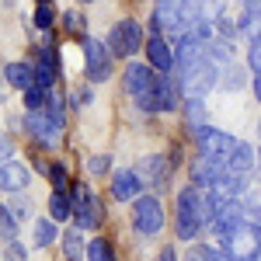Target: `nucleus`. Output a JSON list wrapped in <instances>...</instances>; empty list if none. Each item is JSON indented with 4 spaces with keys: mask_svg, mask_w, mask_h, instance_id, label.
Wrapping results in <instances>:
<instances>
[{
    "mask_svg": "<svg viewBox=\"0 0 261 261\" xmlns=\"http://www.w3.org/2000/svg\"><path fill=\"white\" fill-rule=\"evenodd\" d=\"M73 213H77V205H73L70 188H66V192H56V188H53V195H49V216L56 223H63V220H70Z\"/></svg>",
    "mask_w": 261,
    "mask_h": 261,
    "instance_id": "393cba45",
    "label": "nucleus"
},
{
    "mask_svg": "<svg viewBox=\"0 0 261 261\" xmlns=\"http://www.w3.org/2000/svg\"><path fill=\"white\" fill-rule=\"evenodd\" d=\"M181 122H185L188 133H199L202 125H209L205 101H202V98H185V101H181Z\"/></svg>",
    "mask_w": 261,
    "mask_h": 261,
    "instance_id": "aec40b11",
    "label": "nucleus"
},
{
    "mask_svg": "<svg viewBox=\"0 0 261 261\" xmlns=\"http://www.w3.org/2000/svg\"><path fill=\"white\" fill-rule=\"evenodd\" d=\"M108 49L115 53V60H133L136 53H143V45H146V32H143V24L136 18H122L112 24V32H108Z\"/></svg>",
    "mask_w": 261,
    "mask_h": 261,
    "instance_id": "6e6552de",
    "label": "nucleus"
},
{
    "mask_svg": "<svg viewBox=\"0 0 261 261\" xmlns=\"http://www.w3.org/2000/svg\"><path fill=\"white\" fill-rule=\"evenodd\" d=\"M63 125H66V119L56 115L53 108H28L24 112V129H28L32 143H39L42 150H56L63 143Z\"/></svg>",
    "mask_w": 261,
    "mask_h": 261,
    "instance_id": "39448f33",
    "label": "nucleus"
},
{
    "mask_svg": "<svg viewBox=\"0 0 261 261\" xmlns=\"http://www.w3.org/2000/svg\"><path fill=\"white\" fill-rule=\"evenodd\" d=\"M251 91H254V98L261 101V70H258V73H251Z\"/></svg>",
    "mask_w": 261,
    "mask_h": 261,
    "instance_id": "58836bf2",
    "label": "nucleus"
},
{
    "mask_svg": "<svg viewBox=\"0 0 261 261\" xmlns=\"http://www.w3.org/2000/svg\"><path fill=\"white\" fill-rule=\"evenodd\" d=\"M136 171H140V178L146 181V185L164 188V185L171 181V174H174V161H171V157H164V153H146V157H140Z\"/></svg>",
    "mask_w": 261,
    "mask_h": 261,
    "instance_id": "4468645a",
    "label": "nucleus"
},
{
    "mask_svg": "<svg viewBox=\"0 0 261 261\" xmlns=\"http://www.w3.org/2000/svg\"><path fill=\"white\" fill-rule=\"evenodd\" d=\"M4 84L7 87H14V91H32L35 84H39V77H35V63H28V60H14V63H7L4 66Z\"/></svg>",
    "mask_w": 261,
    "mask_h": 261,
    "instance_id": "f3484780",
    "label": "nucleus"
},
{
    "mask_svg": "<svg viewBox=\"0 0 261 261\" xmlns=\"http://www.w3.org/2000/svg\"><path fill=\"white\" fill-rule=\"evenodd\" d=\"M87 261H115V247H112V241H105V237L87 241Z\"/></svg>",
    "mask_w": 261,
    "mask_h": 261,
    "instance_id": "bb28decb",
    "label": "nucleus"
},
{
    "mask_svg": "<svg viewBox=\"0 0 261 261\" xmlns=\"http://www.w3.org/2000/svg\"><path fill=\"white\" fill-rule=\"evenodd\" d=\"M205 14L199 0H164V4H153V14H150V32H161V35H171V39H181L188 35L199 18Z\"/></svg>",
    "mask_w": 261,
    "mask_h": 261,
    "instance_id": "f03ea898",
    "label": "nucleus"
},
{
    "mask_svg": "<svg viewBox=\"0 0 261 261\" xmlns=\"http://www.w3.org/2000/svg\"><path fill=\"white\" fill-rule=\"evenodd\" d=\"M63 233H60V226H56V220L53 216H42V220L32 223V241H35V247H49V244H56Z\"/></svg>",
    "mask_w": 261,
    "mask_h": 261,
    "instance_id": "5701e85b",
    "label": "nucleus"
},
{
    "mask_svg": "<svg viewBox=\"0 0 261 261\" xmlns=\"http://www.w3.org/2000/svg\"><path fill=\"white\" fill-rule=\"evenodd\" d=\"M244 11H247V14H258V18H261V0H244Z\"/></svg>",
    "mask_w": 261,
    "mask_h": 261,
    "instance_id": "4c0bfd02",
    "label": "nucleus"
},
{
    "mask_svg": "<svg viewBox=\"0 0 261 261\" xmlns=\"http://www.w3.org/2000/svg\"><path fill=\"white\" fill-rule=\"evenodd\" d=\"M35 4H53V0H35Z\"/></svg>",
    "mask_w": 261,
    "mask_h": 261,
    "instance_id": "a18cd8bd",
    "label": "nucleus"
},
{
    "mask_svg": "<svg viewBox=\"0 0 261 261\" xmlns=\"http://www.w3.org/2000/svg\"><path fill=\"white\" fill-rule=\"evenodd\" d=\"M153 4H164V0H153Z\"/></svg>",
    "mask_w": 261,
    "mask_h": 261,
    "instance_id": "49530a36",
    "label": "nucleus"
},
{
    "mask_svg": "<svg viewBox=\"0 0 261 261\" xmlns=\"http://www.w3.org/2000/svg\"><path fill=\"white\" fill-rule=\"evenodd\" d=\"M0 233H4V244H7V241H18V216H14V209H11V205H4V209H0Z\"/></svg>",
    "mask_w": 261,
    "mask_h": 261,
    "instance_id": "c756f323",
    "label": "nucleus"
},
{
    "mask_svg": "<svg viewBox=\"0 0 261 261\" xmlns=\"http://www.w3.org/2000/svg\"><path fill=\"white\" fill-rule=\"evenodd\" d=\"M188 174H192V185H199V188L209 192V188L226 174V167L216 164V161H209V157H195V161L188 164Z\"/></svg>",
    "mask_w": 261,
    "mask_h": 261,
    "instance_id": "a211bd4d",
    "label": "nucleus"
},
{
    "mask_svg": "<svg viewBox=\"0 0 261 261\" xmlns=\"http://www.w3.org/2000/svg\"><path fill=\"white\" fill-rule=\"evenodd\" d=\"M237 24H241V35H244L247 42H251V39H258V35H261V18H258V14H247V11H241Z\"/></svg>",
    "mask_w": 261,
    "mask_h": 261,
    "instance_id": "7c9ffc66",
    "label": "nucleus"
},
{
    "mask_svg": "<svg viewBox=\"0 0 261 261\" xmlns=\"http://www.w3.org/2000/svg\"><path fill=\"white\" fill-rule=\"evenodd\" d=\"M112 171V157L108 153H94L91 161H87V174L91 178H101V174H108Z\"/></svg>",
    "mask_w": 261,
    "mask_h": 261,
    "instance_id": "72a5a7b5",
    "label": "nucleus"
},
{
    "mask_svg": "<svg viewBox=\"0 0 261 261\" xmlns=\"http://www.w3.org/2000/svg\"><path fill=\"white\" fill-rule=\"evenodd\" d=\"M164 223H167V216H164V205L157 195H140L133 202V226H136V233L157 237L164 230Z\"/></svg>",
    "mask_w": 261,
    "mask_h": 261,
    "instance_id": "9b49d317",
    "label": "nucleus"
},
{
    "mask_svg": "<svg viewBox=\"0 0 261 261\" xmlns=\"http://www.w3.org/2000/svg\"><path fill=\"white\" fill-rule=\"evenodd\" d=\"M0 150H4V161H14V143H11V136H4Z\"/></svg>",
    "mask_w": 261,
    "mask_h": 261,
    "instance_id": "e433bc0d",
    "label": "nucleus"
},
{
    "mask_svg": "<svg viewBox=\"0 0 261 261\" xmlns=\"http://www.w3.org/2000/svg\"><path fill=\"white\" fill-rule=\"evenodd\" d=\"M60 247H63V258H66V261H81V258H87V241L81 237V226L66 230V233L60 237Z\"/></svg>",
    "mask_w": 261,
    "mask_h": 261,
    "instance_id": "b1692460",
    "label": "nucleus"
},
{
    "mask_svg": "<svg viewBox=\"0 0 261 261\" xmlns=\"http://www.w3.org/2000/svg\"><path fill=\"white\" fill-rule=\"evenodd\" d=\"M60 73H63L60 53H56V45H53V42H45V45L39 49V56H35V77H39L42 87H56Z\"/></svg>",
    "mask_w": 261,
    "mask_h": 261,
    "instance_id": "dca6fc26",
    "label": "nucleus"
},
{
    "mask_svg": "<svg viewBox=\"0 0 261 261\" xmlns=\"http://www.w3.org/2000/svg\"><path fill=\"white\" fill-rule=\"evenodd\" d=\"M247 66H251V73L261 70V35L247 42Z\"/></svg>",
    "mask_w": 261,
    "mask_h": 261,
    "instance_id": "f704fd0d",
    "label": "nucleus"
},
{
    "mask_svg": "<svg viewBox=\"0 0 261 261\" xmlns=\"http://www.w3.org/2000/svg\"><path fill=\"white\" fill-rule=\"evenodd\" d=\"M60 24H63V32H66L70 39H77V42L87 39V18H84L81 11H63Z\"/></svg>",
    "mask_w": 261,
    "mask_h": 261,
    "instance_id": "a878e982",
    "label": "nucleus"
},
{
    "mask_svg": "<svg viewBox=\"0 0 261 261\" xmlns=\"http://www.w3.org/2000/svg\"><path fill=\"white\" fill-rule=\"evenodd\" d=\"M213 261H230V254H226V251H220V254H216Z\"/></svg>",
    "mask_w": 261,
    "mask_h": 261,
    "instance_id": "79ce46f5",
    "label": "nucleus"
},
{
    "mask_svg": "<svg viewBox=\"0 0 261 261\" xmlns=\"http://www.w3.org/2000/svg\"><path fill=\"white\" fill-rule=\"evenodd\" d=\"M247 70H251L247 63H237V60L226 63V66H223V77H220V87H223V91H230V94H233V91H244V87L251 84Z\"/></svg>",
    "mask_w": 261,
    "mask_h": 261,
    "instance_id": "4be33fe9",
    "label": "nucleus"
},
{
    "mask_svg": "<svg viewBox=\"0 0 261 261\" xmlns=\"http://www.w3.org/2000/svg\"><path fill=\"white\" fill-rule=\"evenodd\" d=\"M56 11H53V4H39L35 7V14H32V24L39 28V32H53V24H56Z\"/></svg>",
    "mask_w": 261,
    "mask_h": 261,
    "instance_id": "cd10ccee",
    "label": "nucleus"
},
{
    "mask_svg": "<svg viewBox=\"0 0 261 261\" xmlns=\"http://www.w3.org/2000/svg\"><path fill=\"white\" fill-rule=\"evenodd\" d=\"M4 258H7V261H28V254H24L21 241H7V251H4Z\"/></svg>",
    "mask_w": 261,
    "mask_h": 261,
    "instance_id": "c9c22d12",
    "label": "nucleus"
},
{
    "mask_svg": "<svg viewBox=\"0 0 261 261\" xmlns=\"http://www.w3.org/2000/svg\"><path fill=\"white\" fill-rule=\"evenodd\" d=\"M143 53H146V63H150L153 70H161V73H174V42H167V35L150 32V35H146V45H143Z\"/></svg>",
    "mask_w": 261,
    "mask_h": 261,
    "instance_id": "ddd939ff",
    "label": "nucleus"
},
{
    "mask_svg": "<svg viewBox=\"0 0 261 261\" xmlns=\"http://www.w3.org/2000/svg\"><path fill=\"white\" fill-rule=\"evenodd\" d=\"M209 205H213V220H209V230L226 237L230 230H237L241 223H247V209H244V199H233V195H223L216 188H209Z\"/></svg>",
    "mask_w": 261,
    "mask_h": 261,
    "instance_id": "423d86ee",
    "label": "nucleus"
},
{
    "mask_svg": "<svg viewBox=\"0 0 261 261\" xmlns=\"http://www.w3.org/2000/svg\"><path fill=\"white\" fill-rule=\"evenodd\" d=\"M258 133H261V125H258Z\"/></svg>",
    "mask_w": 261,
    "mask_h": 261,
    "instance_id": "de8ad7c7",
    "label": "nucleus"
},
{
    "mask_svg": "<svg viewBox=\"0 0 261 261\" xmlns=\"http://www.w3.org/2000/svg\"><path fill=\"white\" fill-rule=\"evenodd\" d=\"M174 77H178L181 84V94L185 98H205L213 87H220V77H223V66L209 53H202L199 60L185 63V66H178L174 70Z\"/></svg>",
    "mask_w": 261,
    "mask_h": 261,
    "instance_id": "7ed1b4c3",
    "label": "nucleus"
},
{
    "mask_svg": "<svg viewBox=\"0 0 261 261\" xmlns=\"http://www.w3.org/2000/svg\"><path fill=\"white\" fill-rule=\"evenodd\" d=\"M220 254V247H209V244H192L185 251V261H213Z\"/></svg>",
    "mask_w": 261,
    "mask_h": 261,
    "instance_id": "2f4dec72",
    "label": "nucleus"
},
{
    "mask_svg": "<svg viewBox=\"0 0 261 261\" xmlns=\"http://www.w3.org/2000/svg\"><path fill=\"white\" fill-rule=\"evenodd\" d=\"M143 185H146V181L140 178L136 167H119V171H112V195L119 202H136L140 192H143Z\"/></svg>",
    "mask_w": 261,
    "mask_h": 261,
    "instance_id": "2eb2a0df",
    "label": "nucleus"
},
{
    "mask_svg": "<svg viewBox=\"0 0 261 261\" xmlns=\"http://www.w3.org/2000/svg\"><path fill=\"white\" fill-rule=\"evenodd\" d=\"M223 241V251L230 254V261H258L261 254V223L247 220L241 223L237 230H230Z\"/></svg>",
    "mask_w": 261,
    "mask_h": 261,
    "instance_id": "0eeeda50",
    "label": "nucleus"
},
{
    "mask_svg": "<svg viewBox=\"0 0 261 261\" xmlns=\"http://www.w3.org/2000/svg\"><path fill=\"white\" fill-rule=\"evenodd\" d=\"M161 261H178V254H174V247H164V251H161Z\"/></svg>",
    "mask_w": 261,
    "mask_h": 261,
    "instance_id": "a19ab883",
    "label": "nucleus"
},
{
    "mask_svg": "<svg viewBox=\"0 0 261 261\" xmlns=\"http://www.w3.org/2000/svg\"><path fill=\"white\" fill-rule=\"evenodd\" d=\"M77 4H98V0H77Z\"/></svg>",
    "mask_w": 261,
    "mask_h": 261,
    "instance_id": "37998d69",
    "label": "nucleus"
},
{
    "mask_svg": "<svg viewBox=\"0 0 261 261\" xmlns=\"http://www.w3.org/2000/svg\"><path fill=\"white\" fill-rule=\"evenodd\" d=\"M251 167H258V150H251V143L237 140L233 153H230V164H226V171H233V174H251Z\"/></svg>",
    "mask_w": 261,
    "mask_h": 261,
    "instance_id": "412c9836",
    "label": "nucleus"
},
{
    "mask_svg": "<svg viewBox=\"0 0 261 261\" xmlns=\"http://www.w3.org/2000/svg\"><path fill=\"white\" fill-rule=\"evenodd\" d=\"M73 105H87V101H91V87H81V91H77V94H73Z\"/></svg>",
    "mask_w": 261,
    "mask_h": 261,
    "instance_id": "ea45409f",
    "label": "nucleus"
},
{
    "mask_svg": "<svg viewBox=\"0 0 261 261\" xmlns=\"http://www.w3.org/2000/svg\"><path fill=\"white\" fill-rule=\"evenodd\" d=\"M81 49H84V73H87V81L91 84L112 81V73H115V53L108 49V42L87 35L81 42Z\"/></svg>",
    "mask_w": 261,
    "mask_h": 261,
    "instance_id": "1a4fd4ad",
    "label": "nucleus"
},
{
    "mask_svg": "<svg viewBox=\"0 0 261 261\" xmlns=\"http://www.w3.org/2000/svg\"><path fill=\"white\" fill-rule=\"evenodd\" d=\"M244 209H247V220L261 223V188H251L244 195Z\"/></svg>",
    "mask_w": 261,
    "mask_h": 261,
    "instance_id": "473e14b6",
    "label": "nucleus"
},
{
    "mask_svg": "<svg viewBox=\"0 0 261 261\" xmlns=\"http://www.w3.org/2000/svg\"><path fill=\"white\" fill-rule=\"evenodd\" d=\"M174 230L181 241H195L213 220V205H209V192L199 185H185L174 199Z\"/></svg>",
    "mask_w": 261,
    "mask_h": 261,
    "instance_id": "f257e3e1",
    "label": "nucleus"
},
{
    "mask_svg": "<svg viewBox=\"0 0 261 261\" xmlns=\"http://www.w3.org/2000/svg\"><path fill=\"white\" fill-rule=\"evenodd\" d=\"M258 167H261V146H258Z\"/></svg>",
    "mask_w": 261,
    "mask_h": 261,
    "instance_id": "c03bdc74",
    "label": "nucleus"
},
{
    "mask_svg": "<svg viewBox=\"0 0 261 261\" xmlns=\"http://www.w3.org/2000/svg\"><path fill=\"white\" fill-rule=\"evenodd\" d=\"M45 178H49V185H53L56 192H66V188L73 185V181H70V171H66V164H60V161L49 164V174H45Z\"/></svg>",
    "mask_w": 261,
    "mask_h": 261,
    "instance_id": "c85d7f7f",
    "label": "nucleus"
},
{
    "mask_svg": "<svg viewBox=\"0 0 261 261\" xmlns=\"http://www.w3.org/2000/svg\"><path fill=\"white\" fill-rule=\"evenodd\" d=\"M122 87L129 101L146 112V115H157V70L150 63H125V73H122Z\"/></svg>",
    "mask_w": 261,
    "mask_h": 261,
    "instance_id": "20e7f679",
    "label": "nucleus"
},
{
    "mask_svg": "<svg viewBox=\"0 0 261 261\" xmlns=\"http://www.w3.org/2000/svg\"><path fill=\"white\" fill-rule=\"evenodd\" d=\"M195 136V150H199V157H209V161L216 164H230V153H233V146H237V140L230 136V133H223V129H216V125H202L199 133H192Z\"/></svg>",
    "mask_w": 261,
    "mask_h": 261,
    "instance_id": "9d476101",
    "label": "nucleus"
},
{
    "mask_svg": "<svg viewBox=\"0 0 261 261\" xmlns=\"http://www.w3.org/2000/svg\"><path fill=\"white\" fill-rule=\"evenodd\" d=\"M70 195H73V205H77V213H73L77 226L81 230H98L101 220H105V202L87 185H70Z\"/></svg>",
    "mask_w": 261,
    "mask_h": 261,
    "instance_id": "f8f14e48",
    "label": "nucleus"
},
{
    "mask_svg": "<svg viewBox=\"0 0 261 261\" xmlns=\"http://www.w3.org/2000/svg\"><path fill=\"white\" fill-rule=\"evenodd\" d=\"M28 181H32V174H28V167L18 161H4L0 164V188L7 192V195H18V192H24L28 188Z\"/></svg>",
    "mask_w": 261,
    "mask_h": 261,
    "instance_id": "6ab92c4d",
    "label": "nucleus"
}]
</instances>
